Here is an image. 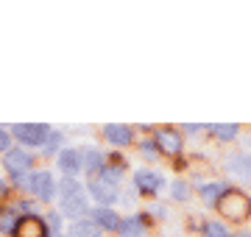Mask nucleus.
<instances>
[{
    "instance_id": "1",
    "label": "nucleus",
    "mask_w": 251,
    "mask_h": 237,
    "mask_svg": "<svg viewBox=\"0 0 251 237\" xmlns=\"http://www.w3.org/2000/svg\"><path fill=\"white\" fill-rule=\"evenodd\" d=\"M215 207H218V212H221L226 220H234V223H240V220L249 218L251 201L246 198L240 190H226L224 195L215 201Z\"/></svg>"
},
{
    "instance_id": "2",
    "label": "nucleus",
    "mask_w": 251,
    "mask_h": 237,
    "mask_svg": "<svg viewBox=\"0 0 251 237\" xmlns=\"http://www.w3.org/2000/svg\"><path fill=\"white\" fill-rule=\"evenodd\" d=\"M11 134L20 137L23 142H28V145H45L48 137H50V126H45V123H36V126L17 123V126H11Z\"/></svg>"
},
{
    "instance_id": "3",
    "label": "nucleus",
    "mask_w": 251,
    "mask_h": 237,
    "mask_svg": "<svg viewBox=\"0 0 251 237\" xmlns=\"http://www.w3.org/2000/svg\"><path fill=\"white\" fill-rule=\"evenodd\" d=\"M28 187H31L34 195L50 201L53 198V190H56V182H53V176L48 173V170H39V173H34L31 179H28Z\"/></svg>"
},
{
    "instance_id": "4",
    "label": "nucleus",
    "mask_w": 251,
    "mask_h": 237,
    "mask_svg": "<svg viewBox=\"0 0 251 237\" xmlns=\"http://www.w3.org/2000/svg\"><path fill=\"white\" fill-rule=\"evenodd\" d=\"M14 235H17V237H48V226H45V220H42V218L28 215V218H20L17 220Z\"/></svg>"
},
{
    "instance_id": "5",
    "label": "nucleus",
    "mask_w": 251,
    "mask_h": 237,
    "mask_svg": "<svg viewBox=\"0 0 251 237\" xmlns=\"http://www.w3.org/2000/svg\"><path fill=\"white\" fill-rule=\"evenodd\" d=\"M62 212L70 215V218H75V220H81L87 212H90L87 195H84V192H75V195H70V198H62Z\"/></svg>"
},
{
    "instance_id": "6",
    "label": "nucleus",
    "mask_w": 251,
    "mask_h": 237,
    "mask_svg": "<svg viewBox=\"0 0 251 237\" xmlns=\"http://www.w3.org/2000/svg\"><path fill=\"white\" fill-rule=\"evenodd\" d=\"M3 165H6V170L9 173H25L28 167H31V156L25 154V151H20V148H11V151H6V159H3Z\"/></svg>"
},
{
    "instance_id": "7",
    "label": "nucleus",
    "mask_w": 251,
    "mask_h": 237,
    "mask_svg": "<svg viewBox=\"0 0 251 237\" xmlns=\"http://www.w3.org/2000/svg\"><path fill=\"white\" fill-rule=\"evenodd\" d=\"M156 148H159L162 154H168V156H176L181 151V137L173 131V128H165V131H159L156 134Z\"/></svg>"
},
{
    "instance_id": "8",
    "label": "nucleus",
    "mask_w": 251,
    "mask_h": 237,
    "mask_svg": "<svg viewBox=\"0 0 251 237\" xmlns=\"http://www.w3.org/2000/svg\"><path fill=\"white\" fill-rule=\"evenodd\" d=\"M162 173H156V170H137L134 173V184L140 187L143 192H156L162 187Z\"/></svg>"
},
{
    "instance_id": "9",
    "label": "nucleus",
    "mask_w": 251,
    "mask_h": 237,
    "mask_svg": "<svg viewBox=\"0 0 251 237\" xmlns=\"http://www.w3.org/2000/svg\"><path fill=\"white\" fill-rule=\"evenodd\" d=\"M90 195L98 201V204H115V201H117V187H109L106 182L92 179V182H90Z\"/></svg>"
},
{
    "instance_id": "10",
    "label": "nucleus",
    "mask_w": 251,
    "mask_h": 237,
    "mask_svg": "<svg viewBox=\"0 0 251 237\" xmlns=\"http://www.w3.org/2000/svg\"><path fill=\"white\" fill-rule=\"evenodd\" d=\"M131 128L128 126H120V123H109V126H103V137L112 142V145H128L131 142Z\"/></svg>"
},
{
    "instance_id": "11",
    "label": "nucleus",
    "mask_w": 251,
    "mask_h": 237,
    "mask_svg": "<svg viewBox=\"0 0 251 237\" xmlns=\"http://www.w3.org/2000/svg\"><path fill=\"white\" fill-rule=\"evenodd\" d=\"M56 165H59L67 176L78 173L81 170V154L75 151V148H64L62 154H59V159H56Z\"/></svg>"
},
{
    "instance_id": "12",
    "label": "nucleus",
    "mask_w": 251,
    "mask_h": 237,
    "mask_svg": "<svg viewBox=\"0 0 251 237\" xmlns=\"http://www.w3.org/2000/svg\"><path fill=\"white\" fill-rule=\"evenodd\" d=\"M100 229L92 223V220L81 218V220H73L70 229H67V237H98Z\"/></svg>"
},
{
    "instance_id": "13",
    "label": "nucleus",
    "mask_w": 251,
    "mask_h": 237,
    "mask_svg": "<svg viewBox=\"0 0 251 237\" xmlns=\"http://www.w3.org/2000/svg\"><path fill=\"white\" fill-rule=\"evenodd\" d=\"M117 232L123 237H140L145 235V218H126L117 223Z\"/></svg>"
},
{
    "instance_id": "14",
    "label": "nucleus",
    "mask_w": 251,
    "mask_h": 237,
    "mask_svg": "<svg viewBox=\"0 0 251 237\" xmlns=\"http://www.w3.org/2000/svg\"><path fill=\"white\" fill-rule=\"evenodd\" d=\"M92 223H95L98 229H117L120 218H117L112 210H106V207H103V210H95V212H92Z\"/></svg>"
},
{
    "instance_id": "15",
    "label": "nucleus",
    "mask_w": 251,
    "mask_h": 237,
    "mask_svg": "<svg viewBox=\"0 0 251 237\" xmlns=\"http://www.w3.org/2000/svg\"><path fill=\"white\" fill-rule=\"evenodd\" d=\"M56 192H59V198H70V195H75V192H81L78 182L73 179V176H67V179H62L59 182V187H56Z\"/></svg>"
},
{
    "instance_id": "16",
    "label": "nucleus",
    "mask_w": 251,
    "mask_h": 237,
    "mask_svg": "<svg viewBox=\"0 0 251 237\" xmlns=\"http://www.w3.org/2000/svg\"><path fill=\"white\" fill-rule=\"evenodd\" d=\"M209 131H212L218 140H234L237 137V126H232V123H215Z\"/></svg>"
},
{
    "instance_id": "17",
    "label": "nucleus",
    "mask_w": 251,
    "mask_h": 237,
    "mask_svg": "<svg viewBox=\"0 0 251 237\" xmlns=\"http://www.w3.org/2000/svg\"><path fill=\"white\" fill-rule=\"evenodd\" d=\"M224 192H226L224 184H204V187H201V198H204L206 204H215Z\"/></svg>"
},
{
    "instance_id": "18",
    "label": "nucleus",
    "mask_w": 251,
    "mask_h": 237,
    "mask_svg": "<svg viewBox=\"0 0 251 237\" xmlns=\"http://www.w3.org/2000/svg\"><path fill=\"white\" fill-rule=\"evenodd\" d=\"M100 182H106L109 187H117L120 184V167H100Z\"/></svg>"
},
{
    "instance_id": "19",
    "label": "nucleus",
    "mask_w": 251,
    "mask_h": 237,
    "mask_svg": "<svg viewBox=\"0 0 251 237\" xmlns=\"http://www.w3.org/2000/svg\"><path fill=\"white\" fill-rule=\"evenodd\" d=\"M84 156H87V159H81V167H87V170H95V167L100 165V159H103V156H100L98 151H95V148L84 151Z\"/></svg>"
},
{
    "instance_id": "20",
    "label": "nucleus",
    "mask_w": 251,
    "mask_h": 237,
    "mask_svg": "<svg viewBox=\"0 0 251 237\" xmlns=\"http://www.w3.org/2000/svg\"><path fill=\"white\" fill-rule=\"evenodd\" d=\"M234 162H229V170H237V173H251V159L249 156H232Z\"/></svg>"
},
{
    "instance_id": "21",
    "label": "nucleus",
    "mask_w": 251,
    "mask_h": 237,
    "mask_svg": "<svg viewBox=\"0 0 251 237\" xmlns=\"http://www.w3.org/2000/svg\"><path fill=\"white\" fill-rule=\"evenodd\" d=\"M204 237H232L221 223H204Z\"/></svg>"
},
{
    "instance_id": "22",
    "label": "nucleus",
    "mask_w": 251,
    "mask_h": 237,
    "mask_svg": "<svg viewBox=\"0 0 251 237\" xmlns=\"http://www.w3.org/2000/svg\"><path fill=\"white\" fill-rule=\"evenodd\" d=\"M173 198H179V201L190 198V190H187V184L184 182H173Z\"/></svg>"
},
{
    "instance_id": "23",
    "label": "nucleus",
    "mask_w": 251,
    "mask_h": 237,
    "mask_svg": "<svg viewBox=\"0 0 251 237\" xmlns=\"http://www.w3.org/2000/svg\"><path fill=\"white\" fill-rule=\"evenodd\" d=\"M14 226H17V218H11V215L0 218V232H3V235H11V232H14Z\"/></svg>"
},
{
    "instance_id": "24",
    "label": "nucleus",
    "mask_w": 251,
    "mask_h": 237,
    "mask_svg": "<svg viewBox=\"0 0 251 237\" xmlns=\"http://www.w3.org/2000/svg\"><path fill=\"white\" fill-rule=\"evenodd\" d=\"M45 226L50 229V232H56V235H59V229H62V218H59L56 212H50V215H48V220H45Z\"/></svg>"
},
{
    "instance_id": "25",
    "label": "nucleus",
    "mask_w": 251,
    "mask_h": 237,
    "mask_svg": "<svg viewBox=\"0 0 251 237\" xmlns=\"http://www.w3.org/2000/svg\"><path fill=\"white\" fill-rule=\"evenodd\" d=\"M9 145H11V134H6V131L0 128V151H9Z\"/></svg>"
},
{
    "instance_id": "26",
    "label": "nucleus",
    "mask_w": 251,
    "mask_h": 237,
    "mask_svg": "<svg viewBox=\"0 0 251 237\" xmlns=\"http://www.w3.org/2000/svg\"><path fill=\"white\" fill-rule=\"evenodd\" d=\"M187 131L190 134H198V131H204V126H196V123H193V126H187Z\"/></svg>"
},
{
    "instance_id": "27",
    "label": "nucleus",
    "mask_w": 251,
    "mask_h": 237,
    "mask_svg": "<svg viewBox=\"0 0 251 237\" xmlns=\"http://www.w3.org/2000/svg\"><path fill=\"white\" fill-rule=\"evenodd\" d=\"M234 237H249V235H234Z\"/></svg>"
},
{
    "instance_id": "28",
    "label": "nucleus",
    "mask_w": 251,
    "mask_h": 237,
    "mask_svg": "<svg viewBox=\"0 0 251 237\" xmlns=\"http://www.w3.org/2000/svg\"><path fill=\"white\" fill-rule=\"evenodd\" d=\"M0 190H3V184H0Z\"/></svg>"
}]
</instances>
